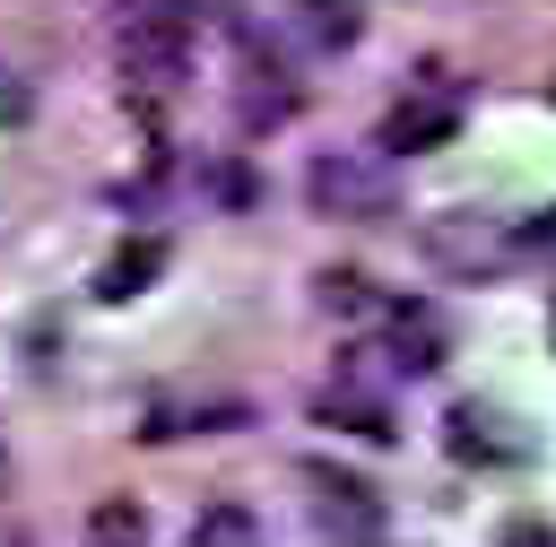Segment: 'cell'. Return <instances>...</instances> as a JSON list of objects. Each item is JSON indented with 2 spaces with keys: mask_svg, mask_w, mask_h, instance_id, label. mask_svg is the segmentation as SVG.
Returning <instances> with one entry per match:
<instances>
[{
  "mask_svg": "<svg viewBox=\"0 0 556 547\" xmlns=\"http://www.w3.org/2000/svg\"><path fill=\"white\" fill-rule=\"evenodd\" d=\"M530 243H556V208H547V217H539V226H530Z\"/></svg>",
  "mask_w": 556,
  "mask_h": 547,
  "instance_id": "16",
  "label": "cell"
},
{
  "mask_svg": "<svg viewBox=\"0 0 556 547\" xmlns=\"http://www.w3.org/2000/svg\"><path fill=\"white\" fill-rule=\"evenodd\" d=\"M226 425H252V408L243 399H191V408H156L139 434L165 443V434H226Z\"/></svg>",
  "mask_w": 556,
  "mask_h": 547,
  "instance_id": "4",
  "label": "cell"
},
{
  "mask_svg": "<svg viewBox=\"0 0 556 547\" xmlns=\"http://www.w3.org/2000/svg\"><path fill=\"white\" fill-rule=\"evenodd\" d=\"M87 547H148V512H139L130 495H104V504L87 512Z\"/></svg>",
  "mask_w": 556,
  "mask_h": 547,
  "instance_id": "6",
  "label": "cell"
},
{
  "mask_svg": "<svg viewBox=\"0 0 556 547\" xmlns=\"http://www.w3.org/2000/svg\"><path fill=\"white\" fill-rule=\"evenodd\" d=\"M452 104H400L391 122H382V148H426V139H452Z\"/></svg>",
  "mask_w": 556,
  "mask_h": 547,
  "instance_id": "7",
  "label": "cell"
},
{
  "mask_svg": "<svg viewBox=\"0 0 556 547\" xmlns=\"http://www.w3.org/2000/svg\"><path fill=\"white\" fill-rule=\"evenodd\" d=\"M417 243H426V260L452 269V278H495V269H513V252H521V234L495 226V217H478V208H443V217H426Z\"/></svg>",
  "mask_w": 556,
  "mask_h": 547,
  "instance_id": "2",
  "label": "cell"
},
{
  "mask_svg": "<svg viewBox=\"0 0 556 547\" xmlns=\"http://www.w3.org/2000/svg\"><path fill=\"white\" fill-rule=\"evenodd\" d=\"M26 122H35V87L17 69H0V130H26Z\"/></svg>",
  "mask_w": 556,
  "mask_h": 547,
  "instance_id": "13",
  "label": "cell"
},
{
  "mask_svg": "<svg viewBox=\"0 0 556 547\" xmlns=\"http://www.w3.org/2000/svg\"><path fill=\"white\" fill-rule=\"evenodd\" d=\"M400 365H408V373H434V365H443V356H434V321H426V313H400Z\"/></svg>",
  "mask_w": 556,
  "mask_h": 547,
  "instance_id": "11",
  "label": "cell"
},
{
  "mask_svg": "<svg viewBox=\"0 0 556 547\" xmlns=\"http://www.w3.org/2000/svg\"><path fill=\"white\" fill-rule=\"evenodd\" d=\"M122 78H139L156 96L191 78V9L182 0H130L122 9Z\"/></svg>",
  "mask_w": 556,
  "mask_h": 547,
  "instance_id": "1",
  "label": "cell"
},
{
  "mask_svg": "<svg viewBox=\"0 0 556 547\" xmlns=\"http://www.w3.org/2000/svg\"><path fill=\"white\" fill-rule=\"evenodd\" d=\"M486 425H495L486 408H452V451H460V460H513L521 443H504V434H486Z\"/></svg>",
  "mask_w": 556,
  "mask_h": 547,
  "instance_id": "9",
  "label": "cell"
},
{
  "mask_svg": "<svg viewBox=\"0 0 556 547\" xmlns=\"http://www.w3.org/2000/svg\"><path fill=\"white\" fill-rule=\"evenodd\" d=\"M191 547H261V521H252V504H208V512L191 521Z\"/></svg>",
  "mask_w": 556,
  "mask_h": 547,
  "instance_id": "8",
  "label": "cell"
},
{
  "mask_svg": "<svg viewBox=\"0 0 556 547\" xmlns=\"http://www.w3.org/2000/svg\"><path fill=\"white\" fill-rule=\"evenodd\" d=\"M304 200H313V217H348V226H382V217L400 208L391 174H382V165H365V156H313Z\"/></svg>",
  "mask_w": 556,
  "mask_h": 547,
  "instance_id": "3",
  "label": "cell"
},
{
  "mask_svg": "<svg viewBox=\"0 0 556 547\" xmlns=\"http://www.w3.org/2000/svg\"><path fill=\"white\" fill-rule=\"evenodd\" d=\"M156 269H165V243H156V234H139L130 252H113V260H104L96 295H104V304H130V295H139V287H148Z\"/></svg>",
  "mask_w": 556,
  "mask_h": 547,
  "instance_id": "5",
  "label": "cell"
},
{
  "mask_svg": "<svg viewBox=\"0 0 556 547\" xmlns=\"http://www.w3.org/2000/svg\"><path fill=\"white\" fill-rule=\"evenodd\" d=\"M321 304H330V313H365L374 295H365V278H356V269H321Z\"/></svg>",
  "mask_w": 556,
  "mask_h": 547,
  "instance_id": "12",
  "label": "cell"
},
{
  "mask_svg": "<svg viewBox=\"0 0 556 547\" xmlns=\"http://www.w3.org/2000/svg\"><path fill=\"white\" fill-rule=\"evenodd\" d=\"M504 547H556V530H547V521H513V530H504Z\"/></svg>",
  "mask_w": 556,
  "mask_h": 547,
  "instance_id": "15",
  "label": "cell"
},
{
  "mask_svg": "<svg viewBox=\"0 0 556 547\" xmlns=\"http://www.w3.org/2000/svg\"><path fill=\"white\" fill-rule=\"evenodd\" d=\"M295 17H304V35L313 43H356V0H295Z\"/></svg>",
  "mask_w": 556,
  "mask_h": 547,
  "instance_id": "10",
  "label": "cell"
},
{
  "mask_svg": "<svg viewBox=\"0 0 556 547\" xmlns=\"http://www.w3.org/2000/svg\"><path fill=\"white\" fill-rule=\"evenodd\" d=\"M330 417H348V425H356V434H374V443L391 434V417H382L374 399H330Z\"/></svg>",
  "mask_w": 556,
  "mask_h": 547,
  "instance_id": "14",
  "label": "cell"
}]
</instances>
